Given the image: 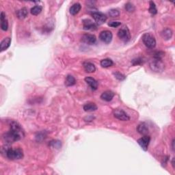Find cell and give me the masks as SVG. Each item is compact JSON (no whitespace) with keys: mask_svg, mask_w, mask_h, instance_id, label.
<instances>
[{"mask_svg":"<svg viewBox=\"0 0 175 175\" xmlns=\"http://www.w3.org/2000/svg\"><path fill=\"white\" fill-rule=\"evenodd\" d=\"M118 36L121 40L124 41L125 43L128 42L131 38L130 32L128 27L126 26H124L121 28V29H119L118 32Z\"/></svg>","mask_w":175,"mask_h":175,"instance_id":"obj_5","label":"cell"},{"mask_svg":"<svg viewBox=\"0 0 175 175\" xmlns=\"http://www.w3.org/2000/svg\"><path fill=\"white\" fill-rule=\"evenodd\" d=\"M142 40L147 48L153 49L156 46V40L153 35L150 33L144 34L142 36Z\"/></svg>","mask_w":175,"mask_h":175,"instance_id":"obj_4","label":"cell"},{"mask_svg":"<svg viewBox=\"0 0 175 175\" xmlns=\"http://www.w3.org/2000/svg\"><path fill=\"white\" fill-rule=\"evenodd\" d=\"M76 83V80L73 76L68 75L66 78L65 80V85L66 86H72L75 85Z\"/></svg>","mask_w":175,"mask_h":175,"instance_id":"obj_22","label":"cell"},{"mask_svg":"<svg viewBox=\"0 0 175 175\" xmlns=\"http://www.w3.org/2000/svg\"><path fill=\"white\" fill-rule=\"evenodd\" d=\"M150 68L151 70L156 73H161L164 70L165 66L162 60V57L154 56L153 60L150 62Z\"/></svg>","mask_w":175,"mask_h":175,"instance_id":"obj_3","label":"cell"},{"mask_svg":"<svg viewBox=\"0 0 175 175\" xmlns=\"http://www.w3.org/2000/svg\"><path fill=\"white\" fill-rule=\"evenodd\" d=\"M109 15L111 17H117L120 15V12L116 9H112L109 11Z\"/></svg>","mask_w":175,"mask_h":175,"instance_id":"obj_26","label":"cell"},{"mask_svg":"<svg viewBox=\"0 0 175 175\" xmlns=\"http://www.w3.org/2000/svg\"><path fill=\"white\" fill-rule=\"evenodd\" d=\"M114 75L115 76V77L117 79L120 80V81H123V80L125 79L126 77L124 75L121 74V73L119 72H116V73H114Z\"/></svg>","mask_w":175,"mask_h":175,"instance_id":"obj_28","label":"cell"},{"mask_svg":"<svg viewBox=\"0 0 175 175\" xmlns=\"http://www.w3.org/2000/svg\"><path fill=\"white\" fill-rule=\"evenodd\" d=\"M150 7H149V12H150L151 15H156L157 12V10L155 4L154 3L153 1H150Z\"/></svg>","mask_w":175,"mask_h":175,"instance_id":"obj_25","label":"cell"},{"mask_svg":"<svg viewBox=\"0 0 175 175\" xmlns=\"http://www.w3.org/2000/svg\"><path fill=\"white\" fill-rule=\"evenodd\" d=\"M93 19L97 25H102L107 21V16L100 12H94L92 14Z\"/></svg>","mask_w":175,"mask_h":175,"instance_id":"obj_7","label":"cell"},{"mask_svg":"<svg viewBox=\"0 0 175 175\" xmlns=\"http://www.w3.org/2000/svg\"><path fill=\"white\" fill-rule=\"evenodd\" d=\"M113 35L112 33L109 30L102 31L99 34V38L103 43L105 44H109L111 43L112 40Z\"/></svg>","mask_w":175,"mask_h":175,"instance_id":"obj_8","label":"cell"},{"mask_svg":"<svg viewBox=\"0 0 175 175\" xmlns=\"http://www.w3.org/2000/svg\"><path fill=\"white\" fill-rule=\"evenodd\" d=\"M83 66H84V70L87 73H94L96 71V67L94 64L92 62H85L83 64Z\"/></svg>","mask_w":175,"mask_h":175,"instance_id":"obj_17","label":"cell"},{"mask_svg":"<svg viewBox=\"0 0 175 175\" xmlns=\"http://www.w3.org/2000/svg\"><path fill=\"white\" fill-rule=\"evenodd\" d=\"M97 106L94 103H88L84 105V110L85 112H94L97 110Z\"/></svg>","mask_w":175,"mask_h":175,"instance_id":"obj_19","label":"cell"},{"mask_svg":"<svg viewBox=\"0 0 175 175\" xmlns=\"http://www.w3.org/2000/svg\"><path fill=\"white\" fill-rule=\"evenodd\" d=\"M137 131L138 133L143 135H146L149 133V127L148 125L145 123H140L137 127Z\"/></svg>","mask_w":175,"mask_h":175,"instance_id":"obj_13","label":"cell"},{"mask_svg":"<svg viewBox=\"0 0 175 175\" xmlns=\"http://www.w3.org/2000/svg\"><path fill=\"white\" fill-rule=\"evenodd\" d=\"M114 95L115 94L113 93L112 91L107 90L102 93V94L101 95V98L103 100L107 101L108 102V101H111L112 100V99L114 98Z\"/></svg>","mask_w":175,"mask_h":175,"instance_id":"obj_16","label":"cell"},{"mask_svg":"<svg viewBox=\"0 0 175 175\" xmlns=\"http://www.w3.org/2000/svg\"><path fill=\"white\" fill-rule=\"evenodd\" d=\"M85 81L89 85L90 87L93 90H96L98 88V82L95 79L91 77H87L85 78Z\"/></svg>","mask_w":175,"mask_h":175,"instance_id":"obj_12","label":"cell"},{"mask_svg":"<svg viewBox=\"0 0 175 175\" xmlns=\"http://www.w3.org/2000/svg\"><path fill=\"white\" fill-rule=\"evenodd\" d=\"M50 146L54 147V148L59 149L61 146V143L60 142L57 141V140H53L50 142Z\"/></svg>","mask_w":175,"mask_h":175,"instance_id":"obj_27","label":"cell"},{"mask_svg":"<svg viewBox=\"0 0 175 175\" xmlns=\"http://www.w3.org/2000/svg\"><path fill=\"white\" fill-rule=\"evenodd\" d=\"M1 152L10 160H18L24 157V151L21 149H12L8 145L2 147Z\"/></svg>","mask_w":175,"mask_h":175,"instance_id":"obj_2","label":"cell"},{"mask_svg":"<svg viewBox=\"0 0 175 175\" xmlns=\"http://www.w3.org/2000/svg\"><path fill=\"white\" fill-rule=\"evenodd\" d=\"M162 36L164 40H169V39L171 38L172 36V29L169 28L165 29L162 32Z\"/></svg>","mask_w":175,"mask_h":175,"instance_id":"obj_21","label":"cell"},{"mask_svg":"<svg viewBox=\"0 0 175 175\" xmlns=\"http://www.w3.org/2000/svg\"><path fill=\"white\" fill-rule=\"evenodd\" d=\"M43 8L40 6H35L31 8L30 12L33 15H38L41 12Z\"/></svg>","mask_w":175,"mask_h":175,"instance_id":"obj_24","label":"cell"},{"mask_svg":"<svg viewBox=\"0 0 175 175\" xmlns=\"http://www.w3.org/2000/svg\"><path fill=\"white\" fill-rule=\"evenodd\" d=\"M125 9L126 10V11L131 12L135 10V7L131 3H127L125 5Z\"/></svg>","mask_w":175,"mask_h":175,"instance_id":"obj_29","label":"cell"},{"mask_svg":"<svg viewBox=\"0 0 175 175\" xmlns=\"http://www.w3.org/2000/svg\"><path fill=\"white\" fill-rule=\"evenodd\" d=\"M28 15V11L26 8H22L17 11V16L19 19H24Z\"/></svg>","mask_w":175,"mask_h":175,"instance_id":"obj_20","label":"cell"},{"mask_svg":"<svg viewBox=\"0 0 175 175\" xmlns=\"http://www.w3.org/2000/svg\"><path fill=\"white\" fill-rule=\"evenodd\" d=\"M142 59H140V58L135 59L132 61V63H133V65H138V64H142Z\"/></svg>","mask_w":175,"mask_h":175,"instance_id":"obj_31","label":"cell"},{"mask_svg":"<svg viewBox=\"0 0 175 175\" xmlns=\"http://www.w3.org/2000/svg\"><path fill=\"white\" fill-rule=\"evenodd\" d=\"M174 140H173V141H172V149L174 150Z\"/></svg>","mask_w":175,"mask_h":175,"instance_id":"obj_33","label":"cell"},{"mask_svg":"<svg viewBox=\"0 0 175 175\" xmlns=\"http://www.w3.org/2000/svg\"><path fill=\"white\" fill-rule=\"evenodd\" d=\"M114 116L115 118L122 121H129L130 117L128 116L127 114L121 109H116L113 112Z\"/></svg>","mask_w":175,"mask_h":175,"instance_id":"obj_6","label":"cell"},{"mask_svg":"<svg viewBox=\"0 0 175 175\" xmlns=\"http://www.w3.org/2000/svg\"><path fill=\"white\" fill-rule=\"evenodd\" d=\"M1 28L2 30L7 31L8 28V22L6 17V15L4 12H1Z\"/></svg>","mask_w":175,"mask_h":175,"instance_id":"obj_15","label":"cell"},{"mask_svg":"<svg viewBox=\"0 0 175 175\" xmlns=\"http://www.w3.org/2000/svg\"><path fill=\"white\" fill-rule=\"evenodd\" d=\"M10 126V130L3 135V139L7 144L13 143L24 138V131L22 126L17 122L12 121Z\"/></svg>","mask_w":175,"mask_h":175,"instance_id":"obj_1","label":"cell"},{"mask_svg":"<svg viewBox=\"0 0 175 175\" xmlns=\"http://www.w3.org/2000/svg\"><path fill=\"white\" fill-rule=\"evenodd\" d=\"M83 26L85 30H94L96 29V25L90 19L83 21Z\"/></svg>","mask_w":175,"mask_h":175,"instance_id":"obj_11","label":"cell"},{"mask_svg":"<svg viewBox=\"0 0 175 175\" xmlns=\"http://www.w3.org/2000/svg\"><path fill=\"white\" fill-rule=\"evenodd\" d=\"M82 41L83 43L89 45H93L96 42V38L94 34H84L82 37Z\"/></svg>","mask_w":175,"mask_h":175,"instance_id":"obj_9","label":"cell"},{"mask_svg":"<svg viewBox=\"0 0 175 175\" xmlns=\"http://www.w3.org/2000/svg\"><path fill=\"white\" fill-rule=\"evenodd\" d=\"M113 64H114L113 61L111 59H109V58L103 59L101 61V66L103 68L110 67V66H112L113 65Z\"/></svg>","mask_w":175,"mask_h":175,"instance_id":"obj_23","label":"cell"},{"mask_svg":"<svg viewBox=\"0 0 175 175\" xmlns=\"http://www.w3.org/2000/svg\"><path fill=\"white\" fill-rule=\"evenodd\" d=\"M174 158H173V160H172V166H173V168H174Z\"/></svg>","mask_w":175,"mask_h":175,"instance_id":"obj_32","label":"cell"},{"mask_svg":"<svg viewBox=\"0 0 175 175\" xmlns=\"http://www.w3.org/2000/svg\"><path fill=\"white\" fill-rule=\"evenodd\" d=\"M121 25V23L119 21H111L108 24V25L112 27H118Z\"/></svg>","mask_w":175,"mask_h":175,"instance_id":"obj_30","label":"cell"},{"mask_svg":"<svg viewBox=\"0 0 175 175\" xmlns=\"http://www.w3.org/2000/svg\"><path fill=\"white\" fill-rule=\"evenodd\" d=\"M11 43V38L9 37H7L4 38L3 40L0 43V51L2 52L6 50L8 48L10 47Z\"/></svg>","mask_w":175,"mask_h":175,"instance_id":"obj_14","label":"cell"},{"mask_svg":"<svg viewBox=\"0 0 175 175\" xmlns=\"http://www.w3.org/2000/svg\"><path fill=\"white\" fill-rule=\"evenodd\" d=\"M151 138L149 136V135H144L143 137L140 138L139 140H138V143L141 146V148L143 149L144 151H146L148 150V147L149 143H150Z\"/></svg>","mask_w":175,"mask_h":175,"instance_id":"obj_10","label":"cell"},{"mask_svg":"<svg viewBox=\"0 0 175 175\" xmlns=\"http://www.w3.org/2000/svg\"><path fill=\"white\" fill-rule=\"evenodd\" d=\"M81 8H82L81 4L79 3H76L73 4V5L71 7L69 11H70V13L72 15H76L79 12V11L81 10Z\"/></svg>","mask_w":175,"mask_h":175,"instance_id":"obj_18","label":"cell"}]
</instances>
